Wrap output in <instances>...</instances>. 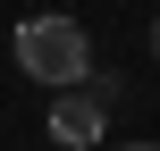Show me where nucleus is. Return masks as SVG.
<instances>
[{
    "label": "nucleus",
    "mask_w": 160,
    "mask_h": 151,
    "mask_svg": "<svg viewBox=\"0 0 160 151\" xmlns=\"http://www.w3.org/2000/svg\"><path fill=\"white\" fill-rule=\"evenodd\" d=\"M152 50H160V25H152Z\"/></svg>",
    "instance_id": "4"
},
{
    "label": "nucleus",
    "mask_w": 160,
    "mask_h": 151,
    "mask_svg": "<svg viewBox=\"0 0 160 151\" xmlns=\"http://www.w3.org/2000/svg\"><path fill=\"white\" fill-rule=\"evenodd\" d=\"M118 151H152V143H118Z\"/></svg>",
    "instance_id": "3"
},
{
    "label": "nucleus",
    "mask_w": 160,
    "mask_h": 151,
    "mask_svg": "<svg viewBox=\"0 0 160 151\" xmlns=\"http://www.w3.org/2000/svg\"><path fill=\"white\" fill-rule=\"evenodd\" d=\"M17 67L34 84H51V92H68V84L93 76V42H84L76 17H25L17 25Z\"/></svg>",
    "instance_id": "1"
},
{
    "label": "nucleus",
    "mask_w": 160,
    "mask_h": 151,
    "mask_svg": "<svg viewBox=\"0 0 160 151\" xmlns=\"http://www.w3.org/2000/svg\"><path fill=\"white\" fill-rule=\"evenodd\" d=\"M110 76H84V84H68L59 101H51V143H68V151H93L101 143V126H110Z\"/></svg>",
    "instance_id": "2"
}]
</instances>
